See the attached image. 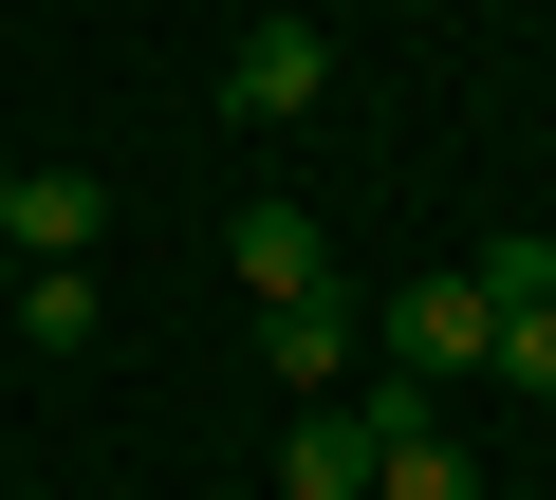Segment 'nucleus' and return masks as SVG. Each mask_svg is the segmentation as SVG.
I'll use <instances>...</instances> for the list:
<instances>
[{
	"mask_svg": "<svg viewBox=\"0 0 556 500\" xmlns=\"http://www.w3.org/2000/svg\"><path fill=\"white\" fill-rule=\"evenodd\" d=\"M482 352H501V297H482V279H408V297H390V371H408V389H445V371H482Z\"/></svg>",
	"mask_w": 556,
	"mask_h": 500,
	"instance_id": "f257e3e1",
	"label": "nucleus"
},
{
	"mask_svg": "<svg viewBox=\"0 0 556 500\" xmlns=\"http://www.w3.org/2000/svg\"><path fill=\"white\" fill-rule=\"evenodd\" d=\"M464 279H482L501 316H538V297H556V241H538V222H501V241H482V260H464Z\"/></svg>",
	"mask_w": 556,
	"mask_h": 500,
	"instance_id": "1a4fd4ad",
	"label": "nucleus"
},
{
	"mask_svg": "<svg viewBox=\"0 0 556 500\" xmlns=\"http://www.w3.org/2000/svg\"><path fill=\"white\" fill-rule=\"evenodd\" d=\"M223 260H241V297H334V241H316V204H241V222H223Z\"/></svg>",
	"mask_w": 556,
	"mask_h": 500,
	"instance_id": "7ed1b4c3",
	"label": "nucleus"
},
{
	"mask_svg": "<svg viewBox=\"0 0 556 500\" xmlns=\"http://www.w3.org/2000/svg\"><path fill=\"white\" fill-rule=\"evenodd\" d=\"M371 500H482V445H445V408H427V426L371 463Z\"/></svg>",
	"mask_w": 556,
	"mask_h": 500,
	"instance_id": "6e6552de",
	"label": "nucleus"
},
{
	"mask_svg": "<svg viewBox=\"0 0 556 500\" xmlns=\"http://www.w3.org/2000/svg\"><path fill=\"white\" fill-rule=\"evenodd\" d=\"M93 222H112L93 167H20V222H0V241H20V260H93Z\"/></svg>",
	"mask_w": 556,
	"mask_h": 500,
	"instance_id": "20e7f679",
	"label": "nucleus"
},
{
	"mask_svg": "<svg viewBox=\"0 0 556 500\" xmlns=\"http://www.w3.org/2000/svg\"><path fill=\"white\" fill-rule=\"evenodd\" d=\"M0 316H20V352H93V260H20V297H0Z\"/></svg>",
	"mask_w": 556,
	"mask_h": 500,
	"instance_id": "0eeeda50",
	"label": "nucleus"
},
{
	"mask_svg": "<svg viewBox=\"0 0 556 500\" xmlns=\"http://www.w3.org/2000/svg\"><path fill=\"white\" fill-rule=\"evenodd\" d=\"M0 222H20V167H0Z\"/></svg>",
	"mask_w": 556,
	"mask_h": 500,
	"instance_id": "9b49d317",
	"label": "nucleus"
},
{
	"mask_svg": "<svg viewBox=\"0 0 556 500\" xmlns=\"http://www.w3.org/2000/svg\"><path fill=\"white\" fill-rule=\"evenodd\" d=\"M316 93H334V38H316V20H260V38L223 56V112H241V130H298Z\"/></svg>",
	"mask_w": 556,
	"mask_h": 500,
	"instance_id": "f03ea898",
	"label": "nucleus"
},
{
	"mask_svg": "<svg viewBox=\"0 0 556 500\" xmlns=\"http://www.w3.org/2000/svg\"><path fill=\"white\" fill-rule=\"evenodd\" d=\"M260 352H278V389L316 408V389L353 371V316H334V297H260Z\"/></svg>",
	"mask_w": 556,
	"mask_h": 500,
	"instance_id": "423d86ee",
	"label": "nucleus"
},
{
	"mask_svg": "<svg viewBox=\"0 0 556 500\" xmlns=\"http://www.w3.org/2000/svg\"><path fill=\"white\" fill-rule=\"evenodd\" d=\"M482 371H501V389H538V408H556V297H538V316H501V352H482Z\"/></svg>",
	"mask_w": 556,
	"mask_h": 500,
	"instance_id": "9d476101",
	"label": "nucleus"
},
{
	"mask_svg": "<svg viewBox=\"0 0 556 500\" xmlns=\"http://www.w3.org/2000/svg\"><path fill=\"white\" fill-rule=\"evenodd\" d=\"M260 500H371V426H353V408H298V445H278Z\"/></svg>",
	"mask_w": 556,
	"mask_h": 500,
	"instance_id": "39448f33",
	"label": "nucleus"
}]
</instances>
